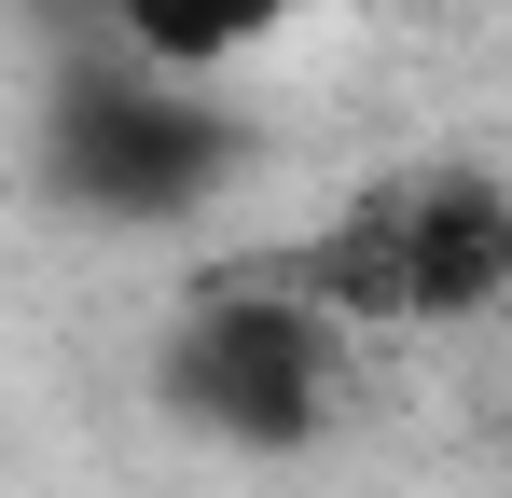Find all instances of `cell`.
Listing matches in <instances>:
<instances>
[{
  "mask_svg": "<svg viewBox=\"0 0 512 498\" xmlns=\"http://www.w3.org/2000/svg\"><path fill=\"white\" fill-rule=\"evenodd\" d=\"M28 180H42V208H70L97 236H194L250 180V111L222 83H167L97 42V56H56V83H42Z\"/></svg>",
  "mask_w": 512,
  "mask_h": 498,
  "instance_id": "obj_1",
  "label": "cell"
},
{
  "mask_svg": "<svg viewBox=\"0 0 512 498\" xmlns=\"http://www.w3.org/2000/svg\"><path fill=\"white\" fill-rule=\"evenodd\" d=\"M277 291H305L333 332H471L512 291V194L485 153H429L360 180L319 236L277 263Z\"/></svg>",
  "mask_w": 512,
  "mask_h": 498,
  "instance_id": "obj_2",
  "label": "cell"
},
{
  "mask_svg": "<svg viewBox=\"0 0 512 498\" xmlns=\"http://www.w3.org/2000/svg\"><path fill=\"white\" fill-rule=\"evenodd\" d=\"M346 346H360V332H333L305 291L208 277V291L153 332V402H167L194 443H222V457H305L346 415Z\"/></svg>",
  "mask_w": 512,
  "mask_h": 498,
  "instance_id": "obj_3",
  "label": "cell"
},
{
  "mask_svg": "<svg viewBox=\"0 0 512 498\" xmlns=\"http://www.w3.org/2000/svg\"><path fill=\"white\" fill-rule=\"evenodd\" d=\"M333 0H125L111 14V56H139V70L167 83H222L250 70L263 42H291V28H319Z\"/></svg>",
  "mask_w": 512,
  "mask_h": 498,
  "instance_id": "obj_4",
  "label": "cell"
},
{
  "mask_svg": "<svg viewBox=\"0 0 512 498\" xmlns=\"http://www.w3.org/2000/svg\"><path fill=\"white\" fill-rule=\"evenodd\" d=\"M0 14H14V28H28V42H42V56H97V42H111V14H125V0H0Z\"/></svg>",
  "mask_w": 512,
  "mask_h": 498,
  "instance_id": "obj_5",
  "label": "cell"
}]
</instances>
